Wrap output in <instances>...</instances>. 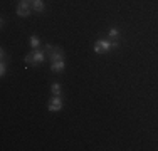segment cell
Listing matches in <instances>:
<instances>
[{"mask_svg":"<svg viewBox=\"0 0 158 151\" xmlns=\"http://www.w3.org/2000/svg\"><path fill=\"white\" fill-rule=\"evenodd\" d=\"M24 60H25V64H34V57H32V54H27Z\"/></svg>","mask_w":158,"mask_h":151,"instance_id":"7c38bea8","label":"cell"},{"mask_svg":"<svg viewBox=\"0 0 158 151\" xmlns=\"http://www.w3.org/2000/svg\"><path fill=\"white\" fill-rule=\"evenodd\" d=\"M51 91H52V94H54V96H61V84H57V82H56V84H52L51 86Z\"/></svg>","mask_w":158,"mask_h":151,"instance_id":"ba28073f","label":"cell"},{"mask_svg":"<svg viewBox=\"0 0 158 151\" xmlns=\"http://www.w3.org/2000/svg\"><path fill=\"white\" fill-rule=\"evenodd\" d=\"M17 15H19V17H27V15H31V7H29V3L25 2V0H22V2L19 3Z\"/></svg>","mask_w":158,"mask_h":151,"instance_id":"277c9868","label":"cell"},{"mask_svg":"<svg viewBox=\"0 0 158 151\" xmlns=\"http://www.w3.org/2000/svg\"><path fill=\"white\" fill-rule=\"evenodd\" d=\"M32 57H34V64L42 62V60L46 59V52H42V51H34V52H32Z\"/></svg>","mask_w":158,"mask_h":151,"instance_id":"8992f818","label":"cell"},{"mask_svg":"<svg viewBox=\"0 0 158 151\" xmlns=\"http://www.w3.org/2000/svg\"><path fill=\"white\" fill-rule=\"evenodd\" d=\"M7 72V60L2 59V64H0V76H5Z\"/></svg>","mask_w":158,"mask_h":151,"instance_id":"30bf717a","label":"cell"},{"mask_svg":"<svg viewBox=\"0 0 158 151\" xmlns=\"http://www.w3.org/2000/svg\"><path fill=\"white\" fill-rule=\"evenodd\" d=\"M119 37V30L118 29H111L110 30V39H118Z\"/></svg>","mask_w":158,"mask_h":151,"instance_id":"8fae6325","label":"cell"},{"mask_svg":"<svg viewBox=\"0 0 158 151\" xmlns=\"http://www.w3.org/2000/svg\"><path fill=\"white\" fill-rule=\"evenodd\" d=\"M25 2H34V0H25Z\"/></svg>","mask_w":158,"mask_h":151,"instance_id":"4fadbf2b","label":"cell"},{"mask_svg":"<svg viewBox=\"0 0 158 151\" xmlns=\"http://www.w3.org/2000/svg\"><path fill=\"white\" fill-rule=\"evenodd\" d=\"M32 7L37 10V12H44V9H46L42 0H34V2H32Z\"/></svg>","mask_w":158,"mask_h":151,"instance_id":"52a82bcc","label":"cell"},{"mask_svg":"<svg viewBox=\"0 0 158 151\" xmlns=\"http://www.w3.org/2000/svg\"><path fill=\"white\" fill-rule=\"evenodd\" d=\"M114 47H118V40L110 42V40L99 39V40H96V44H94V52H96V54H101V52H110L111 49H114Z\"/></svg>","mask_w":158,"mask_h":151,"instance_id":"6da1fadb","label":"cell"},{"mask_svg":"<svg viewBox=\"0 0 158 151\" xmlns=\"http://www.w3.org/2000/svg\"><path fill=\"white\" fill-rule=\"evenodd\" d=\"M62 106H64L62 97L61 96H54L51 101H49V111L57 112V111H61V109H62Z\"/></svg>","mask_w":158,"mask_h":151,"instance_id":"3957f363","label":"cell"},{"mask_svg":"<svg viewBox=\"0 0 158 151\" xmlns=\"http://www.w3.org/2000/svg\"><path fill=\"white\" fill-rule=\"evenodd\" d=\"M64 69H66V62H64V59L62 60H56V62L51 64V71H52V72H62Z\"/></svg>","mask_w":158,"mask_h":151,"instance_id":"5b68a950","label":"cell"},{"mask_svg":"<svg viewBox=\"0 0 158 151\" xmlns=\"http://www.w3.org/2000/svg\"><path fill=\"white\" fill-rule=\"evenodd\" d=\"M46 52H51V60L52 62H56V60H62L64 59V52L61 51L59 47H54V45H46Z\"/></svg>","mask_w":158,"mask_h":151,"instance_id":"7a4b0ae2","label":"cell"},{"mask_svg":"<svg viewBox=\"0 0 158 151\" xmlns=\"http://www.w3.org/2000/svg\"><path fill=\"white\" fill-rule=\"evenodd\" d=\"M39 44H40V39L37 35H32L31 37V45H32L34 49H37V47H39Z\"/></svg>","mask_w":158,"mask_h":151,"instance_id":"9c48e42d","label":"cell"}]
</instances>
